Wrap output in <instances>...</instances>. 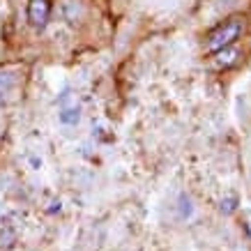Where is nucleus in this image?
<instances>
[{
  "label": "nucleus",
  "instance_id": "nucleus-4",
  "mask_svg": "<svg viewBox=\"0 0 251 251\" xmlns=\"http://www.w3.org/2000/svg\"><path fill=\"white\" fill-rule=\"evenodd\" d=\"M235 58H237V51L235 49H230V46H226V49H219L217 51V65L219 67H228V65H233L235 62Z\"/></svg>",
  "mask_w": 251,
  "mask_h": 251
},
{
  "label": "nucleus",
  "instance_id": "nucleus-7",
  "mask_svg": "<svg viewBox=\"0 0 251 251\" xmlns=\"http://www.w3.org/2000/svg\"><path fill=\"white\" fill-rule=\"evenodd\" d=\"M180 205H182V207H180V217H189V214H191V201H189V198L182 196V198H180Z\"/></svg>",
  "mask_w": 251,
  "mask_h": 251
},
{
  "label": "nucleus",
  "instance_id": "nucleus-6",
  "mask_svg": "<svg viewBox=\"0 0 251 251\" xmlns=\"http://www.w3.org/2000/svg\"><path fill=\"white\" fill-rule=\"evenodd\" d=\"M65 12H67V19H69V21H76L78 14H81V9H78L76 2H67V5H65Z\"/></svg>",
  "mask_w": 251,
  "mask_h": 251
},
{
  "label": "nucleus",
  "instance_id": "nucleus-2",
  "mask_svg": "<svg viewBox=\"0 0 251 251\" xmlns=\"http://www.w3.org/2000/svg\"><path fill=\"white\" fill-rule=\"evenodd\" d=\"M62 125L74 127L81 120V106L76 104V99L72 97V92H62L60 95V113H58Z\"/></svg>",
  "mask_w": 251,
  "mask_h": 251
},
{
  "label": "nucleus",
  "instance_id": "nucleus-3",
  "mask_svg": "<svg viewBox=\"0 0 251 251\" xmlns=\"http://www.w3.org/2000/svg\"><path fill=\"white\" fill-rule=\"evenodd\" d=\"M28 21L32 28H44L49 21V0H30L28 2Z\"/></svg>",
  "mask_w": 251,
  "mask_h": 251
},
{
  "label": "nucleus",
  "instance_id": "nucleus-1",
  "mask_svg": "<svg viewBox=\"0 0 251 251\" xmlns=\"http://www.w3.org/2000/svg\"><path fill=\"white\" fill-rule=\"evenodd\" d=\"M244 30V23L240 19H233V21H226L221 23L217 30L210 32V37H207V49L210 51H219V49H226L235 42Z\"/></svg>",
  "mask_w": 251,
  "mask_h": 251
},
{
  "label": "nucleus",
  "instance_id": "nucleus-5",
  "mask_svg": "<svg viewBox=\"0 0 251 251\" xmlns=\"http://www.w3.org/2000/svg\"><path fill=\"white\" fill-rule=\"evenodd\" d=\"M16 76L12 72H0V97H7L9 92L14 90Z\"/></svg>",
  "mask_w": 251,
  "mask_h": 251
}]
</instances>
